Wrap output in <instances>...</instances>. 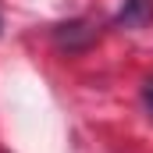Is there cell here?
I'll return each instance as SVG.
<instances>
[{
    "label": "cell",
    "instance_id": "6da1fadb",
    "mask_svg": "<svg viewBox=\"0 0 153 153\" xmlns=\"http://www.w3.org/2000/svg\"><path fill=\"white\" fill-rule=\"evenodd\" d=\"M150 14H153V0H125L117 22H125V25H143Z\"/></svg>",
    "mask_w": 153,
    "mask_h": 153
},
{
    "label": "cell",
    "instance_id": "7a4b0ae2",
    "mask_svg": "<svg viewBox=\"0 0 153 153\" xmlns=\"http://www.w3.org/2000/svg\"><path fill=\"white\" fill-rule=\"evenodd\" d=\"M143 100H146V107L153 111V82H146V89H143Z\"/></svg>",
    "mask_w": 153,
    "mask_h": 153
}]
</instances>
